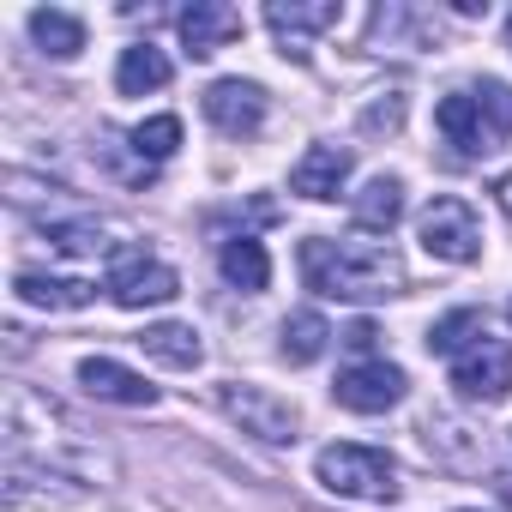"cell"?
I'll return each instance as SVG.
<instances>
[{
  "label": "cell",
  "instance_id": "cell-1",
  "mask_svg": "<svg viewBox=\"0 0 512 512\" xmlns=\"http://www.w3.org/2000/svg\"><path fill=\"white\" fill-rule=\"evenodd\" d=\"M302 278L326 302H386V296H404V260L386 241L314 235V241H302Z\"/></svg>",
  "mask_w": 512,
  "mask_h": 512
},
{
  "label": "cell",
  "instance_id": "cell-2",
  "mask_svg": "<svg viewBox=\"0 0 512 512\" xmlns=\"http://www.w3.org/2000/svg\"><path fill=\"white\" fill-rule=\"evenodd\" d=\"M434 127H440V139H446L458 157H488L494 145L512 139V85L482 79V85H470V91L440 97Z\"/></svg>",
  "mask_w": 512,
  "mask_h": 512
},
{
  "label": "cell",
  "instance_id": "cell-3",
  "mask_svg": "<svg viewBox=\"0 0 512 512\" xmlns=\"http://www.w3.org/2000/svg\"><path fill=\"white\" fill-rule=\"evenodd\" d=\"M314 476L344 494V500H368V506H392L398 500V458L380 452V446H356V440H338L314 458Z\"/></svg>",
  "mask_w": 512,
  "mask_h": 512
},
{
  "label": "cell",
  "instance_id": "cell-4",
  "mask_svg": "<svg viewBox=\"0 0 512 512\" xmlns=\"http://www.w3.org/2000/svg\"><path fill=\"white\" fill-rule=\"evenodd\" d=\"M217 410H223L241 434L266 440V446H290L296 428H302V416H296L290 398H278L272 386H247V380H223V386H217Z\"/></svg>",
  "mask_w": 512,
  "mask_h": 512
},
{
  "label": "cell",
  "instance_id": "cell-5",
  "mask_svg": "<svg viewBox=\"0 0 512 512\" xmlns=\"http://www.w3.org/2000/svg\"><path fill=\"white\" fill-rule=\"evenodd\" d=\"M422 247H428V260H446V266H470L476 253H482V217L470 211V199H434L416 223Z\"/></svg>",
  "mask_w": 512,
  "mask_h": 512
},
{
  "label": "cell",
  "instance_id": "cell-6",
  "mask_svg": "<svg viewBox=\"0 0 512 512\" xmlns=\"http://www.w3.org/2000/svg\"><path fill=\"white\" fill-rule=\"evenodd\" d=\"M109 296H115V308H163V302H175L181 296V278H175V266H163V260H151V253H139V247H127V253H115V266H109Z\"/></svg>",
  "mask_w": 512,
  "mask_h": 512
},
{
  "label": "cell",
  "instance_id": "cell-7",
  "mask_svg": "<svg viewBox=\"0 0 512 512\" xmlns=\"http://www.w3.org/2000/svg\"><path fill=\"white\" fill-rule=\"evenodd\" d=\"M452 386H458V398H470V404H500V398L512 392V344H500V338L470 344V350L452 362Z\"/></svg>",
  "mask_w": 512,
  "mask_h": 512
},
{
  "label": "cell",
  "instance_id": "cell-8",
  "mask_svg": "<svg viewBox=\"0 0 512 512\" xmlns=\"http://www.w3.org/2000/svg\"><path fill=\"white\" fill-rule=\"evenodd\" d=\"M404 368L398 362H386V356H374V362H356V368H344L338 374V386H332V398L344 404V410H356V416H380V410H392L398 398H404Z\"/></svg>",
  "mask_w": 512,
  "mask_h": 512
},
{
  "label": "cell",
  "instance_id": "cell-9",
  "mask_svg": "<svg viewBox=\"0 0 512 512\" xmlns=\"http://www.w3.org/2000/svg\"><path fill=\"white\" fill-rule=\"evenodd\" d=\"M266 25L278 37V49L290 61H308L314 55V37L338 25V0H272L266 7Z\"/></svg>",
  "mask_w": 512,
  "mask_h": 512
},
{
  "label": "cell",
  "instance_id": "cell-10",
  "mask_svg": "<svg viewBox=\"0 0 512 512\" xmlns=\"http://www.w3.org/2000/svg\"><path fill=\"white\" fill-rule=\"evenodd\" d=\"M205 121L229 139H253L266 127V85H253V79H217L205 91Z\"/></svg>",
  "mask_w": 512,
  "mask_h": 512
},
{
  "label": "cell",
  "instance_id": "cell-11",
  "mask_svg": "<svg viewBox=\"0 0 512 512\" xmlns=\"http://www.w3.org/2000/svg\"><path fill=\"white\" fill-rule=\"evenodd\" d=\"M350 169H356V151H350V145H308V151H302V163L290 169V187H296L302 199L326 205V199H338V193H344Z\"/></svg>",
  "mask_w": 512,
  "mask_h": 512
},
{
  "label": "cell",
  "instance_id": "cell-12",
  "mask_svg": "<svg viewBox=\"0 0 512 512\" xmlns=\"http://www.w3.org/2000/svg\"><path fill=\"white\" fill-rule=\"evenodd\" d=\"M79 386H85L91 398H103V404H127V410H151V404H157V386H151L145 374L121 368L115 356H85V362H79Z\"/></svg>",
  "mask_w": 512,
  "mask_h": 512
},
{
  "label": "cell",
  "instance_id": "cell-13",
  "mask_svg": "<svg viewBox=\"0 0 512 512\" xmlns=\"http://www.w3.org/2000/svg\"><path fill=\"white\" fill-rule=\"evenodd\" d=\"M241 37V13L235 7H223V0H193V7L181 13V43H187V55L193 61H205V55H217L223 43H235Z\"/></svg>",
  "mask_w": 512,
  "mask_h": 512
},
{
  "label": "cell",
  "instance_id": "cell-14",
  "mask_svg": "<svg viewBox=\"0 0 512 512\" xmlns=\"http://www.w3.org/2000/svg\"><path fill=\"white\" fill-rule=\"evenodd\" d=\"M13 296L31 302V308H49V314H73V308H91L97 302V284L85 278H43V272H19L13 278Z\"/></svg>",
  "mask_w": 512,
  "mask_h": 512
},
{
  "label": "cell",
  "instance_id": "cell-15",
  "mask_svg": "<svg viewBox=\"0 0 512 512\" xmlns=\"http://www.w3.org/2000/svg\"><path fill=\"white\" fill-rule=\"evenodd\" d=\"M139 350H145L151 362L175 368V374H187V368H199V362H205L199 332H193V326H181V320H157V326H145V332H139Z\"/></svg>",
  "mask_w": 512,
  "mask_h": 512
},
{
  "label": "cell",
  "instance_id": "cell-16",
  "mask_svg": "<svg viewBox=\"0 0 512 512\" xmlns=\"http://www.w3.org/2000/svg\"><path fill=\"white\" fill-rule=\"evenodd\" d=\"M169 55L157 49V43H133V49H121V67H115V91L121 97H145V91H163L169 85Z\"/></svg>",
  "mask_w": 512,
  "mask_h": 512
},
{
  "label": "cell",
  "instance_id": "cell-17",
  "mask_svg": "<svg viewBox=\"0 0 512 512\" xmlns=\"http://www.w3.org/2000/svg\"><path fill=\"white\" fill-rule=\"evenodd\" d=\"M217 266H223V278H229L235 290H247V296H260V290L272 284V260H266V247L253 241V235H229L223 253H217Z\"/></svg>",
  "mask_w": 512,
  "mask_h": 512
},
{
  "label": "cell",
  "instance_id": "cell-18",
  "mask_svg": "<svg viewBox=\"0 0 512 512\" xmlns=\"http://www.w3.org/2000/svg\"><path fill=\"white\" fill-rule=\"evenodd\" d=\"M356 223L362 229H374V235H392V223L404 217V181L398 175H374L362 193H356Z\"/></svg>",
  "mask_w": 512,
  "mask_h": 512
},
{
  "label": "cell",
  "instance_id": "cell-19",
  "mask_svg": "<svg viewBox=\"0 0 512 512\" xmlns=\"http://www.w3.org/2000/svg\"><path fill=\"white\" fill-rule=\"evenodd\" d=\"M482 338H488V314H482V308H452V314H440V320L428 326V350H434V356H452V362H458L470 344H482Z\"/></svg>",
  "mask_w": 512,
  "mask_h": 512
},
{
  "label": "cell",
  "instance_id": "cell-20",
  "mask_svg": "<svg viewBox=\"0 0 512 512\" xmlns=\"http://www.w3.org/2000/svg\"><path fill=\"white\" fill-rule=\"evenodd\" d=\"M31 37H37V49L55 55V61H73V55L85 49V25H79L73 13H61V7H37V13H31Z\"/></svg>",
  "mask_w": 512,
  "mask_h": 512
},
{
  "label": "cell",
  "instance_id": "cell-21",
  "mask_svg": "<svg viewBox=\"0 0 512 512\" xmlns=\"http://www.w3.org/2000/svg\"><path fill=\"white\" fill-rule=\"evenodd\" d=\"M326 344H332V326H326L314 308H302V314H290V320H284V362L308 368V362H320V356H326Z\"/></svg>",
  "mask_w": 512,
  "mask_h": 512
},
{
  "label": "cell",
  "instance_id": "cell-22",
  "mask_svg": "<svg viewBox=\"0 0 512 512\" xmlns=\"http://www.w3.org/2000/svg\"><path fill=\"white\" fill-rule=\"evenodd\" d=\"M175 151H181V121L175 115H151V121L133 127V157L139 163H169Z\"/></svg>",
  "mask_w": 512,
  "mask_h": 512
},
{
  "label": "cell",
  "instance_id": "cell-23",
  "mask_svg": "<svg viewBox=\"0 0 512 512\" xmlns=\"http://www.w3.org/2000/svg\"><path fill=\"white\" fill-rule=\"evenodd\" d=\"M43 235H49L55 253H97L103 247V223L97 217H55V223H43Z\"/></svg>",
  "mask_w": 512,
  "mask_h": 512
},
{
  "label": "cell",
  "instance_id": "cell-24",
  "mask_svg": "<svg viewBox=\"0 0 512 512\" xmlns=\"http://www.w3.org/2000/svg\"><path fill=\"white\" fill-rule=\"evenodd\" d=\"M398 127H404V97H398V91H380V103L362 109V133H368V139H380V133L392 139Z\"/></svg>",
  "mask_w": 512,
  "mask_h": 512
},
{
  "label": "cell",
  "instance_id": "cell-25",
  "mask_svg": "<svg viewBox=\"0 0 512 512\" xmlns=\"http://www.w3.org/2000/svg\"><path fill=\"white\" fill-rule=\"evenodd\" d=\"M344 344L362 356V362H374V344H380V332H374V320H356L350 332H344Z\"/></svg>",
  "mask_w": 512,
  "mask_h": 512
},
{
  "label": "cell",
  "instance_id": "cell-26",
  "mask_svg": "<svg viewBox=\"0 0 512 512\" xmlns=\"http://www.w3.org/2000/svg\"><path fill=\"white\" fill-rule=\"evenodd\" d=\"M452 13H458V19H482V13H488V0H452Z\"/></svg>",
  "mask_w": 512,
  "mask_h": 512
},
{
  "label": "cell",
  "instance_id": "cell-27",
  "mask_svg": "<svg viewBox=\"0 0 512 512\" xmlns=\"http://www.w3.org/2000/svg\"><path fill=\"white\" fill-rule=\"evenodd\" d=\"M494 193H500V205H506V217H512V175H500V187H494Z\"/></svg>",
  "mask_w": 512,
  "mask_h": 512
},
{
  "label": "cell",
  "instance_id": "cell-28",
  "mask_svg": "<svg viewBox=\"0 0 512 512\" xmlns=\"http://www.w3.org/2000/svg\"><path fill=\"white\" fill-rule=\"evenodd\" d=\"M500 500L512 506V470H500Z\"/></svg>",
  "mask_w": 512,
  "mask_h": 512
},
{
  "label": "cell",
  "instance_id": "cell-29",
  "mask_svg": "<svg viewBox=\"0 0 512 512\" xmlns=\"http://www.w3.org/2000/svg\"><path fill=\"white\" fill-rule=\"evenodd\" d=\"M506 43H512V19H506Z\"/></svg>",
  "mask_w": 512,
  "mask_h": 512
},
{
  "label": "cell",
  "instance_id": "cell-30",
  "mask_svg": "<svg viewBox=\"0 0 512 512\" xmlns=\"http://www.w3.org/2000/svg\"><path fill=\"white\" fill-rule=\"evenodd\" d=\"M464 512H470V506H464Z\"/></svg>",
  "mask_w": 512,
  "mask_h": 512
},
{
  "label": "cell",
  "instance_id": "cell-31",
  "mask_svg": "<svg viewBox=\"0 0 512 512\" xmlns=\"http://www.w3.org/2000/svg\"><path fill=\"white\" fill-rule=\"evenodd\" d=\"M506 314H512V308H506Z\"/></svg>",
  "mask_w": 512,
  "mask_h": 512
}]
</instances>
